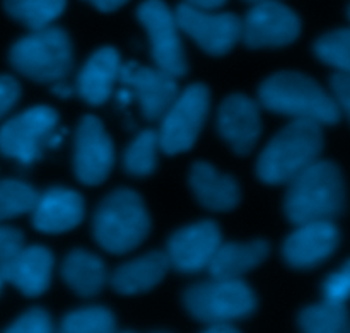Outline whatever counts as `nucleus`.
Segmentation results:
<instances>
[{"label":"nucleus","instance_id":"obj_1","mask_svg":"<svg viewBox=\"0 0 350 333\" xmlns=\"http://www.w3.org/2000/svg\"><path fill=\"white\" fill-rule=\"evenodd\" d=\"M347 190L340 168L318 159L287 183L284 212L294 226L334 221L344 212Z\"/></svg>","mask_w":350,"mask_h":333},{"label":"nucleus","instance_id":"obj_2","mask_svg":"<svg viewBox=\"0 0 350 333\" xmlns=\"http://www.w3.org/2000/svg\"><path fill=\"white\" fill-rule=\"evenodd\" d=\"M258 105L275 115L320 125H334L342 116L334 96L301 72H277L267 77L258 88Z\"/></svg>","mask_w":350,"mask_h":333},{"label":"nucleus","instance_id":"obj_3","mask_svg":"<svg viewBox=\"0 0 350 333\" xmlns=\"http://www.w3.org/2000/svg\"><path fill=\"white\" fill-rule=\"evenodd\" d=\"M325 146L321 125L310 120H291L263 147L256 161V174L267 185H287L301 171L320 159Z\"/></svg>","mask_w":350,"mask_h":333},{"label":"nucleus","instance_id":"obj_4","mask_svg":"<svg viewBox=\"0 0 350 333\" xmlns=\"http://www.w3.org/2000/svg\"><path fill=\"white\" fill-rule=\"evenodd\" d=\"M149 232V211L142 197L129 188H118L106 195L92 215V236L111 255L133 252Z\"/></svg>","mask_w":350,"mask_h":333},{"label":"nucleus","instance_id":"obj_5","mask_svg":"<svg viewBox=\"0 0 350 333\" xmlns=\"http://www.w3.org/2000/svg\"><path fill=\"white\" fill-rule=\"evenodd\" d=\"M9 62L23 77L53 84L74 67V48L67 31L51 24L17 40L9 50Z\"/></svg>","mask_w":350,"mask_h":333},{"label":"nucleus","instance_id":"obj_6","mask_svg":"<svg viewBox=\"0 0 350 333\" xmlns=\"http://www.w3.org/2000/svg\"><path fill=\"white\" fill-rule=\"evenodd\" d=\"M183 304L200 323H234L255 313L256 294L243 279L212 277L188 287Z\"/></svg>","mask_w":350,"mask_h":333},{"label":"nucleus","instance_id":"obj_7","mask_svg":"<svg viewBox=\"0 0 350 333\" xmlns=\"http://www.w3.org/2000/svg\"><path fill=\"white\" fill-rule=\"evenodd\" d=\"M208 111L211 91L205 84H191L178 92L159 120V149L170 156L190 150L198 140Z\"/></svg>","mask_w":350,"mask_h":333},{"label":"nucleus","instance_id":"obj_8","mask_svg":"<svg viewBox=\"0 0 350 333\" xmlns=\"http://www.w3.org/2000/svg\"><path fill=\"white\" fill-rule=\"evenodd\" d=\"M57 125L58 113L50 106L38 105L24 109L0 126V154L23 166L33 164L41 157Z\"/></svg>","mask_w":350,"mask_h":333},{"label":"nucleus","instance_id":"obj_9","mask_svg":"<svg viewBox=\"0 0 350 333\" xmlns=\"http://www.w3.org/2000/svg\"><path fill=\"white\" fill-rule=\"evenodd\" d=\"M137 19L149 36L150 55L156 67L174 77L187 74L188 64L174 10L164 0H144L137 7Z\"/></svg>","mask_w":350,"mask_h":333},{"label":"nucleus","instance_id":"obj_10","mask_svg":"<svg viewBox=\"0 0 350 333\" xmlns=\"http://www.w3.org/2000/svg\"><path fill=\"white\" fill-rule=\"evenodd\" d=\"M181 33L188 34L205 53L221 57L241 41L243 19L232 12L197 9L183 2L174 10Z\"/></svg>","mask_w":350,"mask_h":333},{"label":"nucleus","instance_id":"obj_11","mask_svg":"<svg viewBox=\"0 0 350 333\" xmlns=\"http://www.w3.org/2000/svg\"><path fill=\"white\" fill-rule=\"evenodd\" d=\"M115 166V146L101 120L85 115L74 137V173L82 185L96 187L108 180Z\"/></svg>","mask_w":350,"mask_h":333},{"label":"nucleus","instance_id":"obj_12","mask_svg":"<svg viewBox=\"0 0 350 333\" xmlns=\"http://www.w3.org/2000/svg\"><path fill=\"white\" fill-rule=\"evenodd\" d=\"M301 34V19L279 0L255 3L243 19L241 41L248 48H282Z\"/></svg>","mask_w":350,"mask_h":333},{"label":"nucleus","instance_id":"obj_13","mask_svg":"<svg viewBox=\"0 0 350 333\" xmlns=\"http://www.w3.org/2000/svg\"><path fill=\"white\" fill-rule=\"evenodd\" d=\"M118 82L132 91L144 118L157 122L176 99V77L157 67H144L139 62H126L120 68Z\"/></svg>","mask_w":350,"mask_h":333},{"label":"nucleus","instance_id":"obj_14","mask_svg":"<svg viewBox=\"0 0 350 333\" xmlns=\"http://www.w3.org/2000/svg\"><path fill=\"white\" fill-rule=\"evenodd\" d=\"M221 243V229L214 221H200L178 229L170 236L166 246L171 269L181 274L207 270Z\"/></svg>","mask_w":350,"mask_h":333},{"label":"nucleus","instance_id":"obj_15","mask_svg":"<svg viewBox=\"0 0 350 333\" xmlns=\"http://www.w3.org/2000/svg\"><path fill=\"white\" fill-rule=\"evenodd\" d=\"M340 243V232L334 221L297 224L282 245V256L296 270H311L330 258Z\"/></svg>","mask_w":350,"mask_h":333},{"label":"nucleus","instance_id":"obj_16","mask_svg":"<svg viewBox=\"0 0 350 333\" xmlns=\"http://www.w3.org/2000/svg\"><path fill=\"white\" fill-rule=\"evenodd\" d=\"M217 130L236 154L246 156L255 149L262 133L260 105L239 92L228 96L219 106Z\"/></svg>","mask_w":350,"mask_h":333},{"label":"nucleus","instance_id":"obj_17","mask_svg":"<svg viewBox=\"0 0 350 333\" xmlns=\"http://www.w3.org/2000/svg\"><path fill=\"white\" fill-rule=\"evenodd\" d=\"M55 258L53 253L40 245H24L12 258L0 265V279L10 284L27 297H38L51 284Z\"/></svg>","mask_w":350,"mask_h":333},{"label":"nucleus","instance_id":"obj_18","mask_svg":"<svg viewBox=\"0 0 350 333\" xmlns=\"http://www.w3.org/2000/svg\"><path fill=\"white\" fill-rule=\"evenodd\" d=\"M84 214V198L79 191L51 187L38 195L34 209L31 211V222L36 231L44 235H62L77 228Z\"/></svg>","mask_w":350,"mask_h":333},{"label":"nucleus","instance_id":"obj_19","mask_svg":"<svg viewBox=\"0 0 350 333\" xmlns=\"http://www.w3.org/2000/svg\"><path fill=\"white\" fill-rule=\"evenodd\" d=\"M122 58L116 48L101 46L85 60L77 75V92L88 105L101 106L118 82Z\"/></svg>","mask_w":350,"mask_h":333},{"label":"nucleus","instance_id":"obj_20","mask_svg":"<svg viewBox=\"0 0 350 333\" xmlns=\"http://www.w3.org/2000/svg\"><path fill=\"white\" fill-rule=\"evenodd\" d=\"M190 187L202 207L212 212L232 211L239 204L241 190L231 174L219 173L212 164L198 161L190 170Z\"/></svg>","mask_w":350,"mask_h":333},{"label":"nucleus","instance_id":"obj_21","mask_svg":"<svg viewBox=\"0 0 350 333\" xmlns=\"http://www.w3.org/2000/svg\"><path fill=\"white\" fill-rule=\"evenodd\" d=\"M170 269L166 252H149L120 265L108 282L122 296H137L154 289Z\"/></svg>","mask_w":350,"mask_h":333},{"label":"nucleus","instance_id":"obj_22","mask_svg":"<svg viewBox=\"0 0 350 333\" xmlns=\"http://www.w3.org/2000/svg\"><path fill=\"white\" fill-rule=\"evenodd\" d=\"M270 246L265 239L221 243L207 270L215 279H243V276L265 262Z\"/></svg>","mask_w":350,"mask_h":333},{"label":"nucleus","instance_id":"obj_23","mask_svg":"<svg viewBox=\"0 0 350 333\" xmlns=\"http://www.w3.org/2000/svg\"><path fill=\"white\" fill-rule=\"evenodd\" d=\"M60 274L64 282L81 297L98 296L109 280L101 256L88 250H72L62 263Z\"/></svg>","mask_w":350,"mask_h":333},{"label":"nucleus","instance_id":"obj_24","mask_svg":"<svg viewBox=\"0 0 350 333\" xmlns=\"http://www.w3.org/2000/svg\"><path fill=\"white\" fill-rule=\"evenodd\" d=\"M67 0H3V10L29 31L51 26L64 14Z\"/></svg>","mask_w":350,"mask_h":333},{"label":"nucleus","instance_id":"obj_25","mask_svg":"<svg viewBox=\"0 0 350 333\" xmlns=\"http://www.w3.org/2000/svg\"><path fill=\"white\" fill-rule=\"evenodd\" d=\"M299 327L308 333H340L349 328L350 317L345 303L323 299L299 313Z\"/></svg>","mask_w":350,"mask_h":333},{"label":"nucleus","instance_id":"obj_26","mask_svg":"<svg viewBox=\"0 0 350 333\" xmlns=\"http://www.w3.org/2000/svg\"><path fill=\"white\" fill-rule=\"evenodd\" d=\"M157 150H159V135L156 130H142L123 152V170L130 176H149L157 168Z\"/></svg>","mask_w":350,"mask_h":333},{"label":"nucleus","instance_id":"obj_27","mask_svg":"<svg viewBox=\"0 0 350 333\" xmlns=\"http://www.w3.org/2000/svg\"><path fill=\"white\" fill-rule=\"evenodd\" d=\"M38 191L21 180H0V222L31 214Z\"/></svg>","mask_w":350,"mask_h":333},{"label":"nucleus","instance_id":"obj_28","mask_svg":"<svg viewBox=\"0 0 350 333\" xmlns=\"http://www.w3.org/2000/svg\"><path fill=\"white\" fill-rule=\"evenodd\" d=\"M60 330L67 333H109L116 330L115 315L105 306H88L64 317Z\"/></svg>","mask_w":350,"mask_h":333},{"label":"nucleus","instance_id":"obj_29","mask_svg":"<svg viewBox=\"0 0 350 333\" xmlns=\"http://www.w3.org/2000/svg\"><path fill=\"white\" fill-rule=\"evenodd\" d=\"M314 55L328 67L342 74H350V27L330 31L314 43Z\"/></svg>","mask_w":350,"mask_h":333},{"label":"nucleus","instance_id":"obj_30","mask_svg":"<svg viewBox=\"0 0 350 333\" xmlns=\"http://www.w3.org/2000/svg\"><path fill=\"white\" fill-rule=\"evenodd\" d=\"M53 330V320L43 308H31L17 317L5 332L10 333H48Z\"/></svg>","mask_w":350,"mask_h":333},{"label":"nucleus","instance_id":"obj_31","mask_svg":"<svg viewBox=\"0 0 350 333\" xmlns=\"http://www.w3.org/2000/svg\"><path fill=\"white\" fill-rule=\"evenodd\" d=\"M350 297V272L342 267L338 272L330 274L323 282V299L335 303H347Z\"/></svg>","mask_w":350,"mask_h":333},{"label":"nucleus","instance_id":"obj_32","mask_svg":"<svg viewBox=\"0 0 350 333\" xmlns=\"http://www.w3.org/2000/svg\"><path fill=\"white\" fill-rule=\"evenodd\" d=\"M24 246V235L12 226L0 222V265L12 258Z\"/></svg>","mask_w":350,"mask_h":333},{"label":"nucleus","instance_id":"obj_33","mask_svg":"<svg viewBox=\"0 0 350 333\" xmlns=\"http://www.w3.org/2000/svg\"><path fill=\"white\" fill-rule=\"evenodd\" d=\"M21 98V84L12 75H0V120L17 105Z\"/></svg>","mask_w":350,"mask_h":333},{"label":"nucleus","instance_id":"obj_34","mask_svg":"<svg viewBox=\"0 0 350 333\" xmlns=\"http://www.w3.org/2000/svg\"><path fill=\"white\" fill-rule=\"evenodd\" d=\"M330 88L338 109H340V113H345L350 122V74L337 72V74L332 75Z\"/></svg>","mask_w":350,"mask_h":333},{"label":"nucleus","instance_id":"obj_35","mask_svg":"<svg viewBox=\"0 0 350 333\" xmlns=\"http://www.w3.org/2000/svg\"><path fill=\"white\" fill-rule=\"evenodd\" d=\"M89 3L96 7L101 12H115L120 7H123L125 3H129L130 0H88Z\"/></svg>","mask_w":350,"mask_h":333},{"label":"nucleus","instance_id":"obj_36","mask_svg":"<svg viewBox=\"0 0 350 333\" xmlns=\"http://www.w3.org/2000/svg\"><path fill=\"white\" fill-rule=\"evenodd\" d=\"M190 5L197 7V9H207V10H217L224 5L228 0H185Z\"/></svg>","mask_w":350,"mask_h":333},{"label":"nucleus","instance_id":"obj_37","mask_svg":"<svg viewBox=\"0 0 350 333\" xmlns=\"http://www.w3.org/2000/svg\"><path fill=\"white\" fill-rule=\"evenodd\" d=\"M51 92H53L55 96H58V98H70L72 94H74V89L70 88L68 84H65L64 79L62 81H57L51 84Z\"/></svg>","mask_w":350,"mask_h":333},{"label":"nucleus","instance_id":"obj_38","mask_svg":"<svg viewBox=\"0 0 350 333\" xmlns=\"http://www.w3.org/2000/svg\"><path fill=\"white\" fill-rule=\"evenodd\" d=\"M205 332L207 333H236L238 332V328H236L232 323H212V325H207Z\"/></svg>","mask_w":350,"mask_h":333},{"label":"nucleus","instance_id":"obj_39","mask_svg":"<svg viewBox=\"0 0 350 333\" xmlns=\"http://www.w3.org/2000/svg\"><path fill=\"white\" fill-rule=\"evenodd\" d=\"M116 98H118V103L122 106H129L130 103L133 101L132 91H130V89L126 88V85H123V89H120L118 94H116Z\"/></svg>","mask_w":350,"mask_h":333},{"label":"nucleus","instance_id":"obj_40","mask_svg":"<svg viewBox=\"0 0 350 333\" xmlns=\"http://www.w3.org/2000/svg\"><path fill=\"white\" fill-rule=\"evenodd\" d=\"M246 2H252V3H262V2H270V0H246Z\"/></svg>","mask_w":350,"mask_h":333},{"label":"nucleus","instance_id":"obj_41","mask_svg":"<svg viewBox=\"0 0 350 333\" xmlns=\"http://www.w3.org/2000/svg\"><path fill=\"white\" fill-rule=\"evenodd\" d=\"M344 267H345V269H347V270H349V272H350V260H349V262H347V263H345V265H344Z\"/></svg>","mask_w":350,"mask_h":333},{"label":"nucleus","instance_id":"obj_42","mask_svg":"<svg viewBox=\"0 0 350 333\" xmlns=\"http://www.w3.org/2000/svg\"><path fill=\"white\" fill-rule=\"evenodd\" d=\"M347 16H349V19H350V5H349V9H347Z\"/></svg>","mask_w":350,"mask_h":333},{"label":"nucleus","instance_id":"obj_43","mask_svg":"<svg viewBox=\"0 0 350 333\" xmlns=\"http://www.w3.org/2000/svg\"><path fill=\"white\" fill-rule=\"evenodd\" d=\"M2 284H3V282H2V279H0V287H2Z\"/></svg>","mask_w":350,"mask_h":333}]
</instances>
